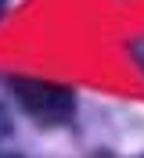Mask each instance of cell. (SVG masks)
<instances>
[{
    "label": "cell",
    "instance_id": "cell-1",
    "mask_svg": "<svg viewBox=\"0 0 144 158\" xmlns=\"http://www.w3.org/2000/svg\"><path fill=\"white\" fill-rule=\"evenodd\" d=\"M18 97H22V104H25L29 111H36V115L47 118V122H54V118H61V115H68V111H72V97H68L61 86L18 83Z\"/></svg>",
    "mask_w": 144,
    "mask_h": 158
}]
</instances>
